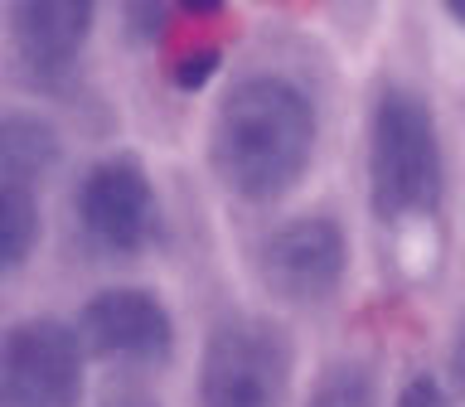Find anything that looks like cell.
<instances>
[{
  "label": "cell",
  "mask_w": 465,
  "mask_h": 407,
  "mask_svg": "<svg viewBox=\"0 0 465 407\" xmlns=\"http://www.w3.org/2000/svg\"><path fill=\"white\" fill-rule=\"evenodd\" d=\"M54 160H58L54 126L35 122V116H5L0 122V184L35 189V180L54 170Z\"/></svg>",
  "instance_id": "cell-9"
},
{
  "label": "cell",
  "mask_w": 465,
  "mask_h": 407,
  "mask_svg": "<svg viewBox=\"0 0 465 407\" xmlns=\"http://www.w3.org/2000/svg\"><path fill=\"white\" fill-rule=\"evenodd\" d=\"M93 35V5L83 0H29L10 10V39L29 73L58 78L78 64L83 44Z\"/></svg>",
  "instance_id": "cell-8"
},
{
  "label": "cell",
  "mask_w": 465,
  "mask_h": 407,
  "mask_svg": "<svg viewBox=\"0 0 465 407\" xmlns=\"http://www.w3.org/2000/svg\"><path fill=\"white\" fill-rule=\"evenodd\" d=\"M291 349L267 320H223L199 359V407H282Z\"/></svg>",
  "instance_id": "cell-3"
},
{
  "label": "cell",
  "mask_w": 465,
  "mask_h": 407,
  "mask_svg": "<svg viewBox=\"0 0 465 407\" xmlns=\"http://www.w3.org/2000/svg\"><path fill=\"white\" fill-rule=\"evenodd\" d=\"M213 170L238 199H282L315 155V102L291 78H247L218 102Z\"/></svg>",
  "instance_id": "cell-1"
},
{
  "label": "cell",
  "mask_w": 465,
  "mask_h": 407,
  "mask_svg": "<svg viewBox=\"0 0 465 407\" xmlns=\"http://www.w3.org/2000/svg\"><path fill=\"white\" fill-rule=\"evenodd\" d=\"M446 15H450V20H456V25L465 29V0H456V5H446Z\"/></svg>",
  "instance_id": "cell-15"
},
{
  "label": "cell",
  "mask_w": 465,
  "mask_h": 407,
  "mask_svg": "<svg viewBox=\"0 0 465 407\" xmlns=\"http://www.w3.org/2000/svg\"><path fill=\"white\" fill-rule=\"evenodd\" d=\"M450 383H456V392H465V325L450 344Z\"/></svg>",
  "instance_id": "cell-14"
},
{
  "label": "cell",
  "mask_w": 465,
  "mask_h": 407,
  "mask_svg": "<svg viewBox=\"0 0 465 407\" xmlns=\"http://www.w3.org/2000/svg\"><path fill=\"white\" fill-rule=\"evenodd\" d=\"M305 407H373V378L359 363H334V369L320 373Z\"/></svg>",
  "instance_id": "cell-11"
},
{
  "label": "cell",
  "mask_w": 465,
  "mask_h": 407,
  "mask_svg": "<svg viewBox=\"0 0 465 407\" xmlns=\"http://www.w3.org/2000/svg\"><path fill=\"white\" fill-rule=\"evenodd\" d=\"M392 407H456L450 402V392L441 378H431V373H417V378H407L402 392H398V402Z\"/></svg>",
  "instance_id": "cell-12"
},
{
  "label": "cell",
  "mask_w": 465,
  "mask_h": 407,
  "mask_svg": "<svg viewBox=\"0 0 465 407\" xmlns=\"http://www.w3.org/2000/svg\"><path fill=\"white\" fill-rule=\"evenodd\" d=\"M78 218L87 238L107 253H141L155 233V189L136 160H102L83 174Z\"/></svg>",
  "instance_id": "cell-7"
},
{
  "label": "cell",
  "mask_w": 465,
  "mask_h": 407,
  "mask_svg": "<svg viewBox=\"0 0 465 407\" xmlns=\"http://www.w3.org/2000/svg\"><path fill=\"white\" fill-rule=\"evenodd\" d=\"M369 189L383 218H421L441 199V136L412 93H383L369 131Z\"/></svg>",
  "instance_id": "cell-2"
},
{
  "label": "cell",
  "mask_w": 465,
  "mask_h": 407,
  "mask_svg": "<svg viewBox=\"0 0 465 407\" xmlns=\"http://www.w3.org/2000/svg\"><path fill=\"white\" fill-rule=\"evenodd\" d=\"M349 272V243L334 218L305 213L291 218L262 247V276L282 301H325Z\"/></svg>",
  "instance_id": "cell-5"
},
{
  "label": "cell",
  "mask_w": 465,
  "mask_h": 407,
  "mask_svg": "<svg viewBox=\"0 0 465 407\" xmlns=\"http://www.w3.org/2000/svg\"><path fill=\"white\" fill-rule=\"evenodd\" d=\"M87 349L64 320H20L0 334V407H78Z\"/></svg>",
  "instance_id": "cell-4"
},
{
  "label": "cell",
  "mask_w": 465,
  "mask_h": 407,
  "mask_svg": "<svg viewBox=\"0 0 465 407\" xmlns=\"http://www.w3.org/2000/svg\"><path fill=\"white\" fill-rule=\"evenodd\" d=\"M213 64H218V49H199V54H189V58H180V64H174V83L199 87V83L213 73Z\"/></svg>",
  "instance_id": "cell-13"
},
{
  "label": "cell",
  "mask_w": 465,
  "mask_h": 407,
  "mask_svg": "<svg viewBox=\"0 0 465 407\" xmlns=\"http://www.w3.org/2000/svg\"><path fill=\"white\" fill-rule=\"evenodd\" d=\"M83 349L97 359L116 363H160L174 344L170 311L160 305L155 291L141 286H107L83 305L78 320Z\"/></svg>",
  "instance_id": "cell-6"
},
{
  "label": "cell",
  "mask_w": 465,
  "mask_h": 407,
  "mask_svg": "<svg viewBox=\"0 0 465 407\" xmlns=\"http://www.w3.org/2000/svg\"><path fill=\"white\" fill-rule=\"evenodd\" d=\"M39 243V204L29 189L0 184V272L20 267Z\"/></svg>",
  "instance_id": "cell-10"
}]
</instances>
